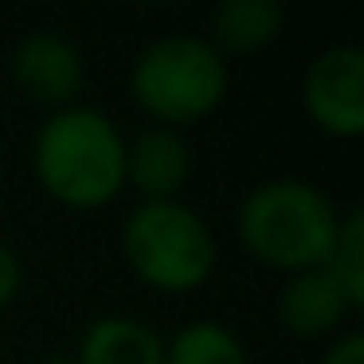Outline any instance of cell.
<instances>
[{"instance_id": "6da1fadb", "label": "cell", "mask_w": 364, "mask_h": 364, "mask_svg": "<svg viewBox=\"0 0 364 364\" xmlns=\"http://www.w3.org/2000/svg\"><path fill=\"white\" fill-rule=\"evenodd\" d=\"M32 168L55 204L95 212L126 192V137L95 106H63L36 129Z\"/></svg>"}, {"instance_id": "7a4b0ae2", "label": "cell", "mask_w": 364, "mask_h": 364, "mask_svg": "<svg viewBox=\"0 0 364 364\" xmlns=\"http://www.w3.org/2000/svg\"><path fill=\"white\" fill-rule=\"evenodd\" d=\"M337 228V204L301 176H274L255 184L235 215L243 251L262 267L282 270L286 278L325 267Z\"/></svg>"}, {"instance_id": "3957f363", "label": "cell", "mask_w": 364, "mask_h": 364, "mask_svg": "<svg viewBox=\"0 0 364 364\" xmlns=\"http://www.w3.org/2000/svg\"><path fill=\"white\" fill-rule=\"evenodd\" d=\"M129 95L165 129L192 126L228 98V59L208 43V36H161L134 59Z\"/></svg>"}, {"instance_id": "277c9868", "label": "cell", "mask_w": 364, "mask_h": 364, "mask_svg": "<svg viewBox=\"0 0 364 364\" xmlns=\"http://www.w3.org/2000/svg\"><path fill=\"white\" fill-rule=\"evenodd\" d=\"M122 255L137 282L157 294H192L215 270V235L184 200L137 204L122 223Z\"/></svg>"}, {"instance_id": "5b68a950", "label": "cell", "mask_w": 364, "mask_h": 364, "mask_svg": "<svg viewBox=\"0 0 364 364\" xmlns=\"http://www.w3.org/2000/svg\"><path fill=\"white\" fill-rule=\"evenodd\" d=\"M301 106L321 134L353 141L364 134V51L353 43L325 48L301 79Z\"/></svg>"}, {"instance_id": "8992f818", "label": "cell", "mask_w": 364, "mask_h": 364, "mask_svg": "<svg viewBox=\"0 0 364 364\" xmlns=\"http://www.w3.org/2000/svg\"><path fill=\"white\" fill-rule=\"evenodd\" d=\"M12 79L32 102L48 106V110H63V106H75L87 67L71 40L55 32H32L12 51Z\"/></svg>"}, {"instance_id": "52a82bcc", "label": "cell", "mask_w": 364, "mask_h": 364, "mask_svg": "<svg viewBox=\"0 0 364 364\" xmlns=\"http://www.w3.org/2000/svg\"><path fill=\"white\" fill-rule=\"evenodd\" d=\"M192 176V149L181 129H145L126 141V188L141 196V204L181 200V188Z\"/></svg>"}, {"instance_id": "ba28073f", "label": "cell", "mask_w": 364, "mask_h": 364, "mask_svg": "<svg viewBox=\"0 0 364 364\" xmlns=\"http://www.w3.org/2000/svg\"><path fill=\"white\" fill-rule=\"evenodd\" d=\"M353 309H356V301L348 298L345 286L325 267L290 274L282 294H278V321H282V329L290 337H325Z\"/></svg>"}, {"instance_id": "9c48e42d", "label": "cell", "mask_w": 364, "mask_h": 364, "mask_svg": "<svg viewBox=\"0 0 364 364\" xmlns=\"http://www.w3.org/2000/svg\"><path fill=\"white\" fill-rule=\"evenodd\" d=\"M79 364H165V337L153 325L126 314H110L87 325L79 348Z\"/></svg>"}, {"instance_id": "30bf717a", "label": "cell", "mask_w": 364, "mask_h": 364, "mask_svg": "<svg viewBox=\"0 0 364 364\" xmlns=\"http://www.w3.org/2000/svg\"><path fill=\"white\" fill-rule=\"evenodd\" d=\"M282 32L278 0H223L212 16V48L228 55H255L270 48Z\"/></svg>"}, {"instance_id": "8fae6325", "label": "cell", "mask_w": 364, "mask_h": 364, "mask_svg": "<svg viewBox=\"0 0 364 364\" xmlns=\"http://www.w3.org/2000/svg\"><path fill=\"white\" fill-rule=\"evenodd\" d=\"M165 364H251L247 348L228 325L192 321L165 341Z\"/></svg>"}, {"instance_id": "7c38bea8", "label": "cell", "mask_w": 364, "mask_h": 364, "mask_svg": "<svg viewBox=\"0 0 364 364\" xmlns=\"http://www.w3.org/2000/svg\"><path fill=\"white\" fill-rule=\"evenodd\" d=\"M325 270L360 306L364 301V215L360 212L341 215V228H337V239H333L329 259H325Z\"/></svg>"}, {"instance_id": "4fadbf2b", "label": "cell", "mask_w": 364, "mask_h": 364, "mask_svg": "<svg viewBox=\"0 0 364 364\" xmlns=\"http://www.w3.org/2000/svg\"><path fill=\"white\" fill-rule=\"evenodd\" d=\"M20 282H24V270H20L16 251L0 239V309H4L20 294Z\"/></svg>"}, {"instance_id": "5bb4252c", "label": "cell", "mask_w": 364, "mask_h": 364, "mask_svg": "<svg viewBox=\"0 0 364 364\" xmlns=\"http://www.w3.org/2000/svg\"><path fill=\"white\" fill-rule=\"evenodd\" d=\"M321 364H364V337L360 333H345L325 348Z\"/></svg>"}, {"instance_id": "9a60e30c", "label": "cell", "mask_w": 364, "mask_h": 364, "mask_svg": "<svg viewBox=\"0 0 364 364\" xmlns=\"http://www.w3.org/2000/svg\"><path fill=\"white\" fill-rule=\"evenodd\" d=\"M40 364H79V360H75V353H51V356H43Z\"/></svg>"}]
</instances>
